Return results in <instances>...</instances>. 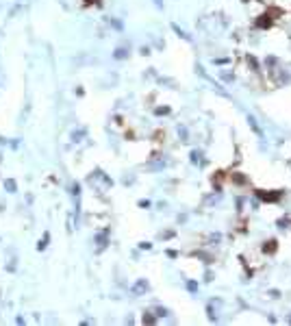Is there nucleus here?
I'll return each mask as SVG.
<instances>
[{"instance_id":"f257e3e1","label":"nucleus","mask_w":291,"mask_h":326,"mask_svg":"<svg viewBox=\"0 0 291 326\" xmlns=\"http://www.w3.org/2000/svg\"><path fill=\"white\" fill-rule=\"evenodd\" d=\"M7 189H9V191H15V183H13V181H7Z\"/></svg>"}]
</instances>
